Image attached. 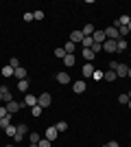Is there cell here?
Wrapping results in <instances>:
<instances>
[{
    "instance_id": "obj_1",
    "label": "cell",
    "mask_w": 131,
    "mask_h": 147,
    "mask_svg": "<svg viewBox=\"0 0 131 147\" xmlns=\"http://www.w3.org/2000/svg\"><path fill=\"white\" fill-rule=\"evenodd\" d=\"M109 70H114L118 77H127L129 66H127V64H118V61H109Z\"/></svg>"
},
{
    "instance_id": "obj_2",
    "label": "cell",
    "mask_w": 131,
    "mask_h": 147,
    "mask_svg": "<svg viewBox=\"0 0 131 147\" xmlns=\"http://www.w3.org/2000/svg\"><path fill=\"white\" fill-rule=\"evenodd\" d=\"M50 103H53V97H50L48 92H44V94L37 97V105H42V108H48Z\"/></svg>"
},
{
    "instance_id": "obj_3",
    "label": "cell",
    "mask_w": 131,
    "mask_h": 147,
    "mask_svg": "<svg viewBox=\"0 0 131 147\" xmlns=\"http://www.w3.org/2000/svg\"><path fill=\"white\" fill-rule=\"evenodd\" d=\"M92 40H94V42H96V44H105V40H107V37H105V31L96 29V31H94V33H92Z\"/></svg>"
},
{
    "instance_id": "obj_4",
    "label": "cell",
    "mask_w": 131,
    "mask_h": 147,
    "mask_svg": "<svg viewBox=\"0 0 131 147\" xmlns=\"http://www.w3.org/2000/svg\"><path fill=\"white\" fill-rule=\"evenodd\" d=\"M72 90L76 92V94H83V92L87 90V86H85V81L83 79H79V81H74V84H72Z\"/></svg>"
},
{
    "instance_id": "obj_5",
    "label": "cell",
    "mask_w": 131,
    "mask_h": 147,
    "mask_svg": "<svg viewBox=\"0 0 131 147\" xmlns=\"http://www.w3.org/2000/svg\"><path fill=\"white\" fill-rule=\"evenodd\" d=\"M57 136H59V132H57V127H55V125H53V127H48V129H46V132H44V138H48L50 143L55 141Z\"/></svg>"
},
{
    "instance_id": "obj_6",
    "label": "cell",
    "mask_w": 131,
    "mask_h": 147,
    "mask_svg": "<svg viewBox=\"0 0 131 147\" xmlns=\"http://www.w3.org/2000/svg\"><path fill=\"white\" fill-rule=\"evenodd\" d=\"M22 105H24V103H18V101H9L5 108H7V112H9V114H15V112H18Z\"/></svg>"
},
{
    "instance_id": "obj_7",
    "label": "cell",
    "mask_w": 131,
    "mask_h": 147,
    "mask_svg": "<svg viewBox=\"0 0 131 147\" xmlns=\"http://www.w3.org/2000/svg\"><path fill=\"white\" fill-rule=\"evenodd\" d=\"M105 37H107V40H118V29H116V26H107V29H105Z\"/></svg>"
},
{
    "instance_id": "obj_8",
    "label": "cell",
    "mask_w": 131,
    "mask_h": 147,
    "mask_svg": "<svg viewBox=\"0 0 131 147\" xmlns=\"http://www.w3.org/2000/svg\"><path fill=\"white\" fill-rule=\"evenodd\" d=\"M70 42L72 44H81L83 42V31H72V33H70Z\"/></svg>"
},
{
    "instance_id": "obj_9",
    "label": "cell",
    "mask_w": 131,
    "mask_h": 147,
    "mask_svg": "<svg viewBox=\"0 0 131 147\" xmlns=\"http://www.w3.org/2000/svg\"><path fill=\"white\" fill-rule=\"evenodd\" d=\"M103 51H105V53H114V51H116V40H105Z\"/></svg>"
},
{
    "instance_id": "obj_10",
    "label": "cell",
    "mask_w": 131,
    "mask_h": 147,
    "mask_svg": "<svg viewBox=\"0 0 131 147\" xmlns=\"http://www.w3.org/2000/svg\"><path fill=\"white\" fill-rule=\"evenodd\" d=\"M0 92H2V101H5V103L13 101V97H11V90H9L7 86H0Z\"/></svg>"
},
{
    "instance_id": "obj_11",
    "label": "cell",
    "mask_w": 131,
    "mask_h": 147,
    "mask_svg": "<svg viewBox=\"0 0 131 147\" xmlns=\"http://www.w3.org/2000/svg\"><path fill=\"white\" fill-rule=\"evenodd\" d=\"M22 103L33 108V105H37V97H35V94H24V101H22Z\"/></svg>"
},
{
    "instance_id": "obj_12",
    "label": "cell",
    "mask_w": 131,
    "mask_h": 147,
    "mask_svg": "<svg viewBox=\"0 0 131 147\" xmlns=\"http://www.w3.org/2000/svg\"><path fill=\"white\" fill-rule=\"evenodd\" d=\"M57 81H59L61 86H66V84H70V75L68 73H57Z\"/></svg>"
},
{
    "instance_id": "obj_13",
    "label": "cell",
    "mask_w": 131,
    "mask_h": 147,
    "mask_svg": "<svg viewBox=\"0 0 131 147\" xmlns=\"http://www.w3.org/2000/svg\"><path fill=\"white\" fill-rule=\"evenodd\" d=\"M13 77H18L20 81H22V79H26V68H22V66H20V68H15V70H13Z\"/></svg>"
},
{
    "instance_id": "obj_14",
    "label": "cell",
    "mask_w": 131,
    "mask_h": 147,
    "mask_svg": "<svg viewBox=\"0 0 131 147\" xmlns=\"http://www.w3.org/2000/svg\"><path fill=\"white\" fill-rule=\"evenodd\" d=\"M103 79H105V81H116V79H118V75L114 73V70H107V73H103Z\"/></svg>"
},
{
    "instance_id": "obj_15",
    "label": "cell",
    "mask_w": 131,
    "mask_h": 147,
    "mask_svg": "<svg viewBox=\"0 0 131 147\" xmlns=\"http://www.w3.org/2000/svg\"><path fill=\"white\" fill-rule=\"evenodd\" d=\"M94 31H96V29H94V24H85V26H83V37H92Z\"/></svg>"
},
{
    "instance_id": "obj_16",
    "label": "cell",
    "mask_w": 131,
    "mask_h": 147,
    "mask_svg": "<svg viewBox=\"0 0 131 147\" xmlns=\"http://www.w3.org/2000/svg\"><path fill=\"white\" fill-rule=\"evenodd\" d=\"M127 49V40L125 37H118V40H116V51H125Z\"/></svg>"
},
{
    "instance_id": "obj_17",
    "label": "cell",
    "mask_w": 131,
    "mask_h": 147,
    "mask_svg": "<svg viewBox=\"0 0 131 147\" xmlns=\"http://www.w3.org/2000/svg\"><path fill=\"white\" fill-rule=\"evenodd\" d=\"M94 75V66L92 64H85V66H83V77H92Z\"/></svg>"
},
{
    "instance_id": "obj_18",
    "label": "cell",
    "mask_w": 131,
    "mask_h": 147,
    "mask_svg": "<svg viewBox=\"0 0 131 147\" xmlns=\"http://www.w3.org/2000/svg\"><path fill=\"white\" fill-rule=\"evenodd\" d=\"M18 90H20V92H29V79L18 81Z\"/></svg>"
},
{
    "instance_id": "obj_19",
    "label": "cell",
    "mask_w": 131,
    "mask_h": 147,
    "mask_svg": "<svg viewBox=\"0 0 131 147\" xmlns=\"http://www.w3.org/2000/svg\"><path fill=\"white\" fill-rule=\"evenodd\" d=\"M9 125H11V114H7L5 119H0V127H2V129H7Z\"/></svg>"
},
{
    "instance_id": "obj_20",
    "label": "cell",
    "mask_w": 131,
    "mask_h": 147,
    "mask_svg": "<svg viewBox=\"0 0 131 147\" xmlns=\"http://www.w3.org/2000/svg\"><path fill=\"white\" fill-rule=\"evenodd\" d=\"M63 64H66V66H74V61H76V57L74 55H66V57H63Z\"/></svg>"
},
{
    "instance_id": "obj_21",
    "label": "cell",
    "mask_w": 131,
    "mask_h": 147,
    "mask_svg": "<svg viewBox=\"0 0 131 147\" xmlns=\"http://www.w3.org/2000/svg\"><path fill=\"white\" fill-rule=\"evenodd\" d=\"M42 112H44L42 105H33V108H31V114H33V117H42Z\"/></svg>"
},
{
    "instance_id": "obj_22",
    "label": "cell",
    "mask_w": 131,
    "mask_h": 147,
    "mask_svg": "<svg viewBox=\"0 0 131 147\" xmlns=\"http://www.w3.org/2000/svg\"><path fill=\"white\" fill-rule=\"evenodd\" d=\"M15 132H18V127H15L13 123H11V125H9V127L5 129V134H7V136H11V138H13V136H15Z\"/></svg>"
},
{
    "instance_id": "obj_23",
    "label": "cell",
    "mask_w": 131,
    "mask_h": 147,
    "mask_svg": "<svg viewBox=\"0 0 131 147\" xmlns=\"http://www.w3.org/2000/svg\"><path fill=\"white\" fill-rule=\"evenodd\" d=\"M55 127H57V132L61 134V132H66V129H68V123H66V121H59V123L55 125Z\"/></svg>"
},
{
    "instance_id": "obj_24",
    "label": "cell",
    "mask_w": 131,
    "mask_h": 147,
    "mask_svg": "<svg viewBox=\"0 0 131 147\" xmlns=\"http://www.w3.org/2000/svg\"><path fill=\"white\" fill-rule=\"evenodd\" d=\"M29 138H31V143H35V145H37V143L42 141V136H39L37 132H31V134H29Z\"/></svg>"
},
{
    "instance_id": "obj_25",
    "label": "cell",
    "mask_w": 131,
    "mask_h": 147,
    "mask_svg": "<svg viewBox=\"0 0 131 147\" xmlns=\"http://www.w3.org/2000/svg\"><path fill=\"white\" fill-rule=\"evenodd\" d=\"M83 49H92V44H94V40H92V37H83Z\"/></svg>"
},
{
    "instance_id": "obj_26",
    "label": "cell",
    "mask_w": 131,
    "mask_h": 147,
    "mask_svg": "<svg viewBox=\"0 0 131 147\" xmlns=\"http://www.w3.org/2000/svg\"><path fill=\"white\" fill-rule=\"evenodd\" d=\"M2 77H13V68L11 66H5V68H2Z\"/></svg>"
},
{
    "instance_id": "obj_27",
    "label": "cell",
    "mask_w": 131,
    "mask_h": 147,
    "mask_svg": "<svg viewBox=\"0 0 131 147\" xmlns=\"http://www.w3.org/2000/svg\"><path fill=\"white\" fill-rule=\"evenodd\" d=\"M9 66H11L13 70H15V68H20V59H18V57H11V59H9Z\"/></svg>"
},
{
    "instance_id": "obj_28",
    "label": "cell",
    "mask_w": 131,
    "mask_h": 147,
    "mask_svg": "<svg viewBox=\"0 0 131 147\" xmlns=\"http://www.w3.org/2000/svg\"><path fill=\"white\" fill-rule=\"evenodd\" d=\"M83 57H85V59H94V51L92 49H83Z\"/></svg>"
},
{
    "instance_id": "obj_29",
    "label": "cell",
    "mask_w": 131,
    "mask_h": 147,
    "mask_svg": "<svg viewBox=\"0 0 131 147\" xmlns=\"http://www.w3.org/2000/svg\"><path fill=\"white\" fill-rule=\"evenodd\" d=\"M92 79H94V81H100V79H103V70H94Z\"/></svg>"
},
{
    "instance_id": "obj_30",
    "label": "cell",
    "mask_w": 131,
    "mask_h": 147,
    "mask_svg": "<svg viewBox=\"0 0 131 147\" xmlns=\"http://www.w3.org/2000/svg\"><path fill=\"white\" fill-rule=\"evenodd\" d=\"M127 33H129V26H118V35L120 37H125Z\"/></svg>"
},
{
    "instance_id": "obj_31",
    "label": "cell",
    "mask_w": 131,
    "mask_h": 147,
    "mask_svg": "<svg viewBox=\"0 0 131 147\" xmlns=\"http://www.w3.org/2000/svg\"><path fill=\"white\" fill-rule=\"evenodd\" d=\"M55 57L63 59V57H66V51H63V49H55Z\"/></svg>"
},
{
    "instance_id": "obj_32",
    "label": "cell",
    "mask_w": 131,
    "mask_h": 147,
    "mask_svg": "<svg viewBox=\"0 0 131 147\" xmlns=\"http://www.w3.org/2000/svg\"><path fill=\"white\" fill-rule=\"evenodd\" d=\"M118 103H129V94H118Z\"/></svg>"
},
{
    "instance_id": "obj_33",
    "label": "cell",
    "mask_w": 131,
    "mask_h": 147,
    "mask_svg": "<svg viewBox=\"0 0 131 147\" xmlns=\"http://www.w3.org/2000/svg\"><path fill=\"white\" fill-rule=\"evenodd\" d=\"M18 132H20V134H29V127H26V125H24V123H22V125H18Z\"/></svg>"
},
{
    "instance_id": "obj_34",
    "label": "cell",
    "mask_w": 131,
    "mask_h": 147,
    "mask_svg": "<svg viewBox=\"0 0 131 147\" xmlns=\"http://www.w3.org/2000/svg\"><path fill=\"white\" fill-rule=\"evenodd\" d=\"M37 147H50V141L48 138H42V141L37 143Z\"/></svg>"
},
{
    "instance_id": "obj_35",
    "label": "cell",
    "mask_w": 131,
    "mask_h": 147,
    "mask_svg": "<svg viewBox=\"0 0 131 147\" xmlns=\"http://www.w3.org/2000/svg\"><path fill=\"white\" fill-rule=\"evenodd\" d=\"M13 141H15V143H22V141H24V134H20V132H15V136H13Z\"/></svg>"
},
{
    "instance_id": "obj_36",
    "label": "cell",
    "mask_w": 131,
    "mask_h": 147,
    "mask_svg": "<svg viewBox=\"0 0 131 147\" xmlns=\"http://www.w3.org/2000/svg\"><path fill=\"white\" fill-rule=\"evenodd\" d=\"M33 20H44V11H35L33 13Z\"/></svg>"
},
{
    "instance_id": "obj_37",
    "label": "cell",
    "mask_w": 131,
    "mask_h": 147,
    "mask_svg": "<svg viewBox=\"0 0 131 147\" xmlns=\"http://www.w3.org/2000/svg\"><path fill=\"white\" fill-rule=\"evenodd\" d=\"M100 49H103V44H96V42L92 44V51H94V55H96V53H98Z\"/></svg>"
},
{
    "instance_id": "obj_38",
    "label": "cell",
    "mask_w": 131,
    "mask_h": 147,
    "mask_svg": "<svg viewBox=\"0 0 131 147\" xmlns=\"http://www.w3.org/2000/svg\"><path fill=\"white\" fill-rule=\"evenodd\" d=\"M7 114H9V112H7V108H5V105H0V119H5Z\"/></svg>"
},
{
    "instance_id": "obj_39",
    "label": "cell",
    "mask_w": 131,
    "mask_h": 147,
    "mask_svg": "<svg viewBox=\"0 0 131 147\" xmlns=\"http://www.w3.org/2000/svg\"><path fill=\"white\" fill-rule=\"evenodd\" d=\"M105 147H120V145H118V141H109Z\"/></svg>"
},
{
    "instance_id": "obj_40",
    "label": "cell",
    "mask_w": 131,
    "mask_h": 147,
    "mask_svg": "<svg viewBox=\"0 0 131 147\" xmlns=\"http://www.w3.org/2000/svg\"><path fill=\"white\" fill-rule=\"evenodd\" d=\"M127 77H129V79H131V68H129V73H127Z\"/></svg>"
},
{
    "instance_id": "obj_41",
    "label": "cell",
    "mask_w": 131,
    "mask_h": 147,
    "mask_svg": "<svg viewBox=\"0 0 131 147\" xmlns=\"http://www.w3.org/2000/svg\"><path fill=\"white\" fill-rule=\"evenodd\" d=\"M29 147H37V145H35V143H31V145H29Z\"/></svg>"
},
{
    "instance_id": "obj_42",
    "label": "cell",
    "mask_w": 131,
    "mask_h": 147,
    "mask_svg": "<svg viewBox=\"0 0 131 147\" xmlns=\"http://www.w3.org/2000/svg\"><path fill=\"white\" fill-rule=\"evenodd\" d=\"M127 105H129V110H131V99H129V103H127Z\"/></svg>"
},
{
    "instance_id": "obj_43",
    "label": "cell",
    "mask_w": 131,
    "mask_h": 147,
    "mask_svg": "<svg viewBox=\"0 0 131 147\" xmlns=\"http://www.w3.org/2000/svg\"><path fill=\"white\" fill-rule=\"evenodd\" d=\"M129 33H131V22H129Z\"/></svg>"
},
{
    "instance_id": "obj_44",
    "label": "cell",
    "mask_w": 131,
    "mask_h": 147,
    "mask_svg": "<svg viewBox=\"0 0 131 147\" xmlns=\"http://www.w3.org/2000/svg\"><path fill=\"white\" fill-rule=\"evenodd\" d=\"M0 101H2V92H0Z\"/></svg>"
},
{
    "instance_id": "obj_45",
    "label": "cell",
    "mask_w": 131,
    "mask_h": 147,
    "mask_svg": "<svg viewBox=\"0 0 131 147\" xmlns=\"http://www.w3.org/2000/svg\"><path fill=\"white\" fill-rule=\"evenodd\" d=\"M127 94H129V99H131V92H127Z\"/></svg>"
},
{
    "instance_id": "obj_46",
    "label": "cell",
    "mask_w": 131,
    "mask_h": 147,
    "mask_svg": "<svg viewBox=\"0 0 131 147\" xmlns=\"http://www.w3.org/2000/svg\"><path fill=\"white\" fill-rule=\"evenodd\" d=\"M7 147H13V145H7Z\"/></svg>"
},
{
    "instance_id": "obj_47",
    "label": "cell",
    "mask_w": 131,
    "mask_h": 147,
    "mask_svg": "<svg viewBox=\"0 0 131 147\" xmlns=\"http://www.w3.org/2000/svg\"><path fill=\"white\" fill-rule=\"evenodd\" d=\"M129 136H131V132H129Z\"/></svg>"
}]
</instances>
